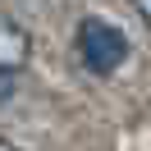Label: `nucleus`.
Masks as SVG:
<instances>
[{"mask_svg": "<svg viewBox=\"0 0 151 151\" xmlns=\"http://www.w3.org/2000/svg\"><path fill=\"white\" fill-rule=\"evenodd\" d=\"M0 151H23V147H14V142H5V137H0Z\"/></svg>", "mask_w": 151, "mask_h": 151, "instance_id": "39448f33", "label": "nucleus"}, {"mask_svg": "<svg viewBox=\"0 0 151 151\" xmlns=\"http://www.w3.org/2000/svg\"><path fill=\"white\" fill-rule=\"evenodd\" d=\"M28 55H32L28 32H23L14 19L0 14V69H23V64H28Z\"/></svg>", "mask_w": 151, "mask_h": 151, "instance_id": "f03ea898", "label": "nucleus"}, {"mask_svg": "<svg viewBox=\"0 0 151 151\" xmlns=\"http://www.w3.org/2000/svg\"><path fill=\"white\" fill-rule=\"evenodd\" d=\"M14 87H19V69H0V101L14 96Z\"/></svg>", "mask_w": 151, "mask_h": 151, "instance_id": "7ed1b4c3", "label": "nucleus"}, {"mask_svg": "<svg viewBox=\"0 0 151 151\" xmlns=\"http://www.w3.org/2000/svg\"><path fill=\"white\" fill-rule=\"evenodd\" d=\"M133 9H137L142 19H147V28H151V0H133Z\"/></svg>", "mask_w": 151, "mask_h": 151, "instance_id": "20e7f679", "label": "nucleus"}, {"mask_svg": "<svg viewBox=\"0 0 151 151\" xmlns=\"http://www.w3.org/2000/svg\"><path fill=\"white\" fill-rule=\"evenodd\" d=\"M73 50H78V60H83L87 73L110 78L114 69L128 60V37H124L114 23H105V19H83L78 32H73Z\"/></svg>", "mask_w": 151, "mask_h": 151, "instance_id": "f257e3e1", "label": "nucleus"}]
</instances>
